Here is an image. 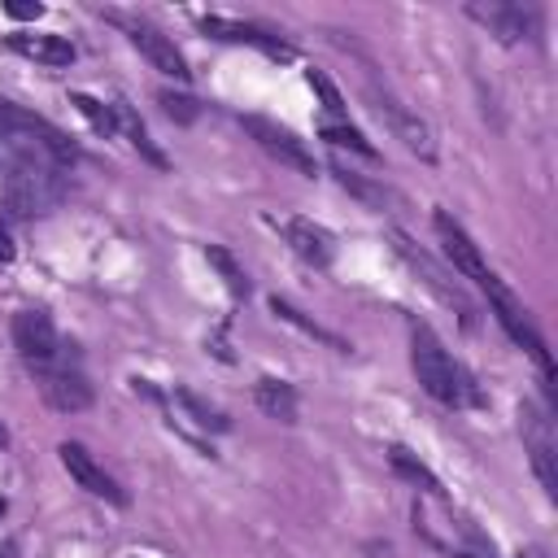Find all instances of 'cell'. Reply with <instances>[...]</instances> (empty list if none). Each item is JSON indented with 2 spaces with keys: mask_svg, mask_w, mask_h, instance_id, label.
I'll return each instance as SVG.
<instances>
[{
  "mask_svg": "<svg viewBox=\"0 0 558 558\" xmlns=\"http://www.w3.org/2000/svg\"><path fill=\"white\" fill-rule=\"evenodd\" d=\"M65 183H61V166L35 144H13L0 161V201L9 214L17 218H35L48 214L61 201Z\"/></svg>",
  "mask_w": 558,
  "mask_h": 558,
  "instance_id": "1",
  "label": "cell"
},
{
  "mask_svg": "<svg viewBox=\"0 0 558 558\" xmlns=\"http://www.w3.org/2000/svg\"><path fill=\"white\" fill-rule=\"evenodd\" d=\"M410 362H414V375H418V384L436 397V401H445V405H458L462 397H466V379H462V371L453 366V357L445 353V344L418 323L414 327V349H410Z\"/></svg>",
  "mask_w": 558,
  "mask_h": 558,
  "instance_id": "2",
  "label": "cell"
},
{
  "mask_svg": "<svg viewBox=\"0 0 558 558\" xmlns=\"http://www.w3.org/2000/svg\"><path fill=\"white\" fill-rule=\"evenodd\" d=\"M484 292H488V301H493V314H497V323L506 327V336L519 344V349H527L532 357H536V366L545 371V375H554V362H549V349H545V340H541V331L532 327V318H527V310L519 305V296L493 275L488 283H484Z\"/></svg>",
  "mask_w": 558,
  "mask_h": 558,
  "instance_id": "3",
  "label": "cell"
},
{
  "mask_svg": "<svg viewBox=\"0 0 558 558\" xmlns=\"http://www.w3.org/2000/svg\"><path fill=\"white\" fill-rule=\"evenodd\" d=\"M244 122V131L270 153V157H279L283 166H292L296 174H305V179H314L318 174V161H314V153L288 131V126H279V122H270V118H257V113H248V118H240Z\"/></svg>",
  "mask_w": 558,
  "mask_h": 558,
  "instance_id": "4",
  "label": "cell"
},
{
  "mask_svg": "<svg viewBox=\"0 0 558 558\" xmlns=\"http://www.w3.org/2000/svg\"><path fill=\"white\" fill-rule=\"evenodd\" d=\"M432 227H436V235H440V248H445V257L453 262V270L462 275V279H471V283H488L493 279V270L484 266V257H480V248H475V240L445 214V209H436L432 214Z\"/></svg>",
  "mask_w": 558,
  "mask_h": 558,
  "instance_id": "5",
  "label": "cell"
},
{
  "mask_svg": "<svg viewBox=\"0 0 558 558\" xmlns=\"http://www.w3.org/2000/svg\"><path fill=\"white\" fill-rule=\"evenodd\" d=\"M13 344H17V353H22L31 366H39V371L61 353L57 327H52V318H48L44 310H22V314H13Z\"/></svg>",
  "mask_w": 558,
  "mask_h": 558,
  "instance_id": "6",
  "label": "cell"
},
{
  "mask_svg": "<svg viewBox=\"0 0 558 558\" xmlns=\"http://www.w3.org/2000/svg\"><path fill=\"white\" fill-rule=\"evenodd\" d=\"M57 453H61V466L70 471V480H74L78 488H87L92 497H105V501H113V506H126V493L118 488V480H113L78 440H65Z\"/></svg>",
  "mask_w": 558,
  "mask_h": 558,
  "instance_id": "7",
  "label": "cell"
},
{
  "mask_svg": "<svg viewBox=\"0 0 558 558\" xmlns=\"http://www.w3.org/2000/svg\"><path fill=\"white\" fill-rule=\"evenodd\" d=\"M371 100H375V113L392 126V135L410 148V153H418L423 161H432L436 157V144H432V131H427V122L418 118V113H410L401 100H392L388 92H371Z\"/></svg>",
  "mask_w": 558,
  "mask_h": 558,
  "instance_id": "8",
  "label": "cell"
},
{
  "mask_svg": "<svg viewBox=\"0 0 558 558\" xmlns=\"http://www.w3.org/2000/svg\"><path fill=\"white\" fill-rule=\"evenodd\" d=\"M0 122H4V126H13V131L39 135V148H44L57 166H65V161H74V157H78L74 140H70L65 131H57L52 122H44L39 113H26V109H17V105H0Z\"/></svg>",
  "mask_w": 558,
  "mask_h": 558,
  "instance_id": "9",
  "label": "cell"
},
{
  "mask_svg": "<svg viewBox=\"0 0 558 558\" xmlns=\"http://www.w3.org/2000/svg\"><path fill=\"white\" fill-rule=\"evenodd\" d=\"M39 392L52 410H65V414H78L92 405V384L78 375V371H44L39 375Z\"/></svg>",
  "mask_w": 558,
  "mask_h": 558,
  "instance_id": "10",
  "label": "cell"
},
{
  "mask_svg": "<svg viewBox=\"0 0 558 558\" xmlns=\"http://www.w3.org/2000/svg\"><path fill=\"white\" fill-rule=\"evenodd\" d=\"M519 414H523V440H527L532 466H536V475H541L545 493L554 497V493H558V471H554V436H549V423H545L532 405H523Z\"/></svg>",
  "mask_w": 558,
  "mask_h": 558,
  "instance_id": "11",
  "label": "cell"
},
{
  "mask_svg": "<svg viewBox=\"0 0 558 558\" xmlns=\"http://www.w3.org/2000/svg\"><path fill=\"white\" fill-rule=\"evenodd\" d=\"M131 44L161 70V74H170V78H187L192 70H187V61H183V52L174 48V39L170 35H161V31H153V26H144V22H135L131 26Z\"/></svg>",
  "mask_w": 558,
  "mask_h": 558,
  "instance_id": "12",
  "label": "cell"
},
{
  "mask_svg": "<svg viewBox=\"0 0 558 558\" xmlns=\"http://www.w3.org/2000/svg\"><path fill=\"white\" fill-rule=\"evenodd\" d=\"M283 235H288V244H292V253H296L301 262H310V266H331L336 244H331V235H327L318 222H310V218H288V222H283Z\"/></svg>",
  "mask_w": 558,
  "mask_h": 558,
  "instance_id": "13",
  "label": "cell"
},
{
  "mask_svg": "<svg viewBox=\"0 0 558 558\" xmlns=\"http://www.w3.org/2000/svg\"><path fill=\"white\" fill-rule=\"evenodd\" d=\"M201 31L214 35V39H227V44H253V48H266L270 57H292L288 44H279L275 35H266L262 26H248V22H231V17H201Z\"/></svg>",
  "mask_w": 558,
  "mask_h": 558,
  "instance_id": "14",
  "label": "cell"
},
{
  "mask_svg": "<svg viewBox=\"0 0 558 558\" xmlns=\"http://www.w3.org/2000/svg\"><path fill=\"white\" fill-rule=\"evenodd\" d=\"M392 240H397V253H401V257H405V262H410V266L423 275V283H427V288H432V292H436L445 305H458V310H462V318H471V305H466V296L458 292V283H445V275L436 270V262H432L427 253H418V248H414L405 235H392Z\"/></svg>",
  "mask_w": 558,
  "mask_h": 558,
  "instance_id": "15",
  "label": "cell"
},
{
  "mask_svg": "<svg viewBox=\"0 0 558 558\" xmlns=\"http://www.w3.org/2000/svg\"><path fill=\"white\" fill-rule=\"evenodd\" d=\"M9 48L39 61V65H70L74 61V44L65 35H13Z\"/></svg>",
  "mask_w": 558,
  "mask_h": 558,
  "instance_id": "16",
  "label": "cell"
},
{
  "mask_svg": "<svg viewBox=\"0 0 558 558\" xmlns=\"http://www.w3.org/2000/svg\"><path fill=\"white\" fill-rule=\"evenodd\" d=\"M113 122H118V131H122V135L131 140V148H135L140 157H148V161H153L157 170H166V166H170V161H166V153H161V148H157V144L148 140L144 122L135 118V109H131L126 100H113Z\"/></svg>",
  "mask_w": 558,
  "mask_h": 558,
  "instance_id": "17",
  "label": "cell"
},
{
  "mask_svg": "<svg viewBox=\"0 0 558 558\" xmlns=\"http://www.w3.org/2000/svg\"><path fill=\"white\" fill-rule=\"evenodd\" d=\"M253 397H257V405H262L270 418H279V423H296V388H292V384L266 375V379L253 384Z\"/></svg>",
  "mask_w": 558,
  "mask_h": 558,
  "instance_id": "18",
  "label": "cell"
},
{
  "mask_svg": "<svg viewBox=\"0 0 558 558\" xmlns=\"http://www.w3.org/2000/svg\"><path fill=\"white\" fill-rule=\"evenodd\" d=\"M480 22H488L506 44H514L523 31H527V22H532V13H523V9H514V4H488V9H471Z\"/></svg>",
  "mask_w": 558,
  "mask_h": 558,
  "instance_id": "19",
  "label": "cell"
},
{
  "mask_svg": "<svg viewBox=\"0 0 558 558\" xmlns=\"http://www.w3.org/2000/svg\"><path fill=\"white\" fill-rule=\"evenodd\" d=\"M270 310H275V314L283 318V323H292L296 331H305V336H314V340H327L331 349H340V353H349V344H344V340H340L336 331H327V327H318L314 318H305V314H301V310H296L292 301H283V296H270Z\"/></svg>",
  "mask_w": 558,
  "mask_h": 558,
  "instance_id": "20",
  "label": "cell"
},
{
  "mask_svg": "<svg viewBox=\"0 0 558 558\" xmlns=\"http://www.w3.org/2000/svg\"><path fill=\"white\" fill-rule=\"evenodd\" d=\"M174 401L192 414V423H201V427H214V432H227L231 427V418L218 410V405H209L205 397H196L192 388H174Z\"/></svg>",
  "mask_w": 558,
  "mask_h": 558,
  "instance_id": "21",
  "label": "cell"
},
{
  "mask_svg": "<svg viewBox=\"0 0 558 558\" xmlns=\"http://www.w3.org/2000/svg\"><path fill=\"white\" fill-rule=\"evenodd\" d=\"M388 462H392V471H397V475H405V480H414V484H423L427 493H436V497H440V480H436V475H432V471H427V466H423L405 445H392V449H388Z\"/></svg>",
  "mask_w": 558,
  "mask_h": 558,
  "instance_id": "22",
  "label": "cell"
},
{
  "mask_svg": "<svg viewBox=\"0 0 558 558\" xmlns=\"http://www.w3.org/2000/svg\"><path fill=\"white\" fill-rule=\"evenodd\" d=\"M205 257H209V266L222 275V283L231 288V296H248V275L235 266V257L227 253V248H218V244H209L205 248Z\"/></svg>",
  "mask_w": 558,
  "mask_h": 558,
  "instance_id": "23",
  "label": "cell"
},
{
  "mask_svg": "<svg viewBox=\"0 0 558 558\" xmlns=\"http://www.w3.org/2000/svg\"><path fill=\"white\" fill-rule=\"evenodd\" d=\"M70 105H74L100 135H113V131H118V122H113V105H105V100H96V96H87V92H74Z\"/></svg>",
  "mask_w": 558,
  "mask_h": 558,
  "instance_id": "24",
  "label": "cell"
},
{
  "mask_svg": "<svg viewBox=\"0 0 558 558\" xmlns=\"http://www.w3.org/2000/svg\"><path fill=\"white\" fill-rule=\"evenodd\" d=\"M323 140H327V144H340V148H353V153H362V157H375V144H371L357 126H349V122H327V126H323Z\"/></svg>",
  "mask_w": 558,
  "mask_h": 558,
  "instance_id": "25",
  "label": "cell"
},
{
  "mask_svg": "<svg viewBox=\"0 0 558 558\" xmlns=\"http://www.w3.org/2000/svg\"><path fill=\"white\" fill-rule=\"evenodd\" d=\"M331 174L340 179V187H349V192H353V196H362L366 205H384V201H388V192H384V187H375V183L357 179L353 170H331Z\"/></svg>",
  "mask_w": 558,
  "mask_h": 558,
  "instance_id": "26",
  "label": "cell"
},
{
  "mask_svg": "<svg viewBox=\"0 0 558 558\" xmlns=\"http://www.w3.org/2000/svg\"><path fill=\"white\" fill-rule=\"evenodd\" d=\"M310 87L323 96V109H327V113H344V96L336 92V83H331L323 70H310Z\"/></svg>",
  "mask_w": 558,
  "mask_h": 558,
  "instance_id": "27",
  "label": "cell"
},
{
  "mask_svg": "<svg viewBox=\"0 0 558 558\" xmlns=\"http://www.w3.org/2000/svg\"><path fill=\"white\" fill-rule=\"evenodd\" d=\"M157 100H161V105H166V113H170V118H179V122H192V118H196V100H192V96H174V92H161Z\"/></svg>",
  "mask_w": 558,
  "mask_h": 558,
  "instance_id": "28",
  "label": "cell"
},
{
  "mask_svg": "<svg viewBox=\"0 0 558 558\" xmlns=\"http://www.w3.org/2000/svg\"><path fill=\"white\" fill-rule=\"evenodd\" d=\"M4 13H9V17H39V13H44V4H22V0H9V4H4Z\"/></svg>",
  "mask_w": 558,
  "mask_h": 558,
  "instance_id": "29",
  "label": "cell"
},
{
  "mask_svg": "<svg viewBox=\"0 0 558 558\" xmlns=\"http://www.w3.org/2000/svg\"><path fill=\"white\" fill-rule=\"evenodd\" d=\"M13 262V235H9V227L0 222V266H9Z\"/></svg>",
  "mask_w": 558,
  "mask_h": 558,
  "instance_id": "30",
  "label": "cell"
},
{
  "mask_svg": "<svg viewBox=\"0 0 558 558\" xmlns=\"http://www.w3.org/2000/svg\"><path fill=\"white\" fill-rule=\"evenodd\" d=\"M519 558H545V554H541V549H523Z\"/></svg>",
  "mask_w": 558,
  "mask_h": 558,
  "instance_id": "31",
  "label": "cell"
},
{
  "mask_svg": "<svg viewBox=\"0 0 558 558\" xmlns=\"http://www.w3.org/2000/svg\"><path fill=\"white\" fill-rule=\"evenodd\" d=\"M4 445H9V427L0 423V449H4Z\"/></svg>",
  "mask_w": 558,
  "mask_h": 558,
  "instance_id": "32",
  "label": "cell"
},
{
  "mask_svg": "<svg viewBox=\"0 0 558 558\" xmlns=\"http://www.w3.org/2000/svg\"><path fill=\"white\" fill-rule=\"evenodd\" d=\"M0 514H4V501H0Z\"/></svg>",
  "mask_w": 558,
  "mask_h": 558,
  "instance_id": "33",
  "label": "cell"
}]
</instances>
